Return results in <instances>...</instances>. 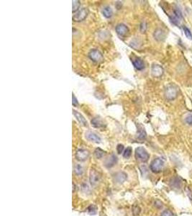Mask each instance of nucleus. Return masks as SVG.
Wrapping results in <instances>:
<instances>
[{"instance_id": "f257e3e1", "label": "nucleus", "mask_w": 192, "mask_h": 216, "mask_svg": "<svg viewBox=\"0 0 192 216\" xmlns=\"http://www.w3.org/2000/svg\"><path fill=\"white\" fill-rule=\"evenodd\" d=\"M163 166H164V161L163 159L161 158H156L151 162L150 168L153 173H159L162 171Z\"/></svg>"}, {"instance_id": "f03ea898", "label": "nucleus", "mask_w": 192, "mask_h": 216, "mask_svg": "<svg viewBox=\"0 0 192 216\" xmlns=\"http://www.w3.org/2000/svg\"><path fill=\"white\" fill-rule=\"evenodd\" d=\"M135 158L141 162H146L150 159V155L143 147H138L135 149Z\"/></svg>"}, {"instance_id": "7ed1b4c3", "label": "nucleus", "mask_w": 192, "mask_h": 216, "mask_svg": "<svg viewBox=\"0 0 192 216\" xmlns=\"http://www.w3.org/2000/svg\"><path fill=\"white\" fill-rule=\"evenodd\" d=\"M89 11L87 8H82L78 12L75 13V15L73 16V20L74 22H81V21L84 20L88 16Z\"/></svg>"}, {"instance_id": "20e7f679", "label": "nucleus", "mask_w": 192, "mask_h": 216, "mask_svg": "<svg viewBox=\"0 0 192 216\" xmlns=\"http://www.w3.org/2000/svg\"><path fill=\"white\" fill-rule=\"evenodd\" d=\"M178 91L173 85H169L165 90V96L169 100H173L177 97Z\"/></svg>"}, {"instance_id": "39448f33", "label": "nucleus", "mask_w": 192, "mask_h": 216, "mask_svg": "<svg viewBox=\"0 0 192 216\" xmlns=\"http://www.w3.org/2000/svg\"><path fill=\"white\" fill-rule=\"evenodd\" d=\"M100 181L99 174L94 169H91L89 174V182L94 187L97 186Z\"/></svg>"}, {"instance_id": "423d86ee", "label": "nucleus", "mask_w": 192, "mask_h": 216, "mask_svg": "<svg viewBox=\"0 0 192 216\" xmlns=\"http://www.w3.org/2000/svg\"><path fill=\"white\" fill-rule=\"evenodd\" d=\"M75 156H76V160L79 161H84L89 156V152L85 149H79L76 152Z\"/></svg>"}, {"instance_id": "0eeeda50", "label": "nucleus", "mask_w": 192, "mask_h": 216, "mask_svg": "<svg viewBox=\"0 0 192 216\" xmlns=\"http://www.w3.org/2000/svg\"><path fill=\"white\" fill-rule=\"evenodd\" d=\"M89 57L94 62H100L103 60V56L101 52L97 49H93L89 53Z\"/></svg>"}, {"instance_id": "6e6552de", "label": "nucleus", "mask_w": 192, "mask_h": 216, "mask_svg": "<svg viewBox=\"0 0 192 216\" xmlns=\"http://www.w3.org/2000/svg\"><path fill=\"white\" fill-rule=\"evenodd\" d=\"M115 30H116L117 33L121 36V37H124L125 35H127V34L129 32V28H128L126 25L123 23L119 24V25H117L116 28H115Z\"/></svg>"}, {"instance_id": "1a4fd4ad", "label": "nucleus", "mask_w": 192, "mask_h": 216, "mask_svg": "<svg viewBox=\"0 0 192 216\" xmlns=\"http://www.w3.org/2000/svg\"><path fill=\"white\" fill-rule=\"evenodd\" d=\"M117 157L115 155L112 154L111 155V156H108V157L105 159V161H104V164L107 168H111L117 163Z\"/></svg>"}, {"instance_id": "9d476101", "label": "nucleus", "mask_w": 192, "mask_h": 216, "mask_svg": "<svg viewBox=\"0 0 192 216\" xmlns=\"http://www.w3.org/2000/svg\"><path fill=\"white\" fill-rule=\"evenodd\" d=\"M151 74L154 77L158 78L160 77L163 74V69L160 65L154 64L152 65V69H151Z\"/></svg>"}, {"instance_id": "9b49d317", "label": "nucleus", "mask_w": 192, "mask_h": 216, "mask_svg": "<svg viewBox=\"0 0 192 216\" xmlns=\"http://www.w3.org/2000/svg\"><path fill=\"white\" fill-rule=\"evenodd\" d=\"M86 138L87 140L91 141V142L96 143H99L101 142V138L97 134L94 133L93 132H87L86 133Z\"/></svg>"}, {"instance_id": "f8f14e48", "label": "nucleus", "mask_w": 192, "mask_h": 216, "mask_svg": "<svg viewBox=\"0 0 192 216\" xmlns=\"http://www.w3.org/2000/svg\"><path fill=\"white\" fill-rule=\"evenodd\" d=\"M127 179H128V175L123 172H118L115 175V181H116L117 183H119V184L124 183L126 181Z\"/></svg>"}, {"instance_id": "ddd939ff", "label": "nucleus", "mask_w": 192, "mask_h": 216, "mask_svg": "<svg viewBox=\"0 0 192 216\" xmlns=\"http://www.w3.org/2000/svg\"><path fill=\"white\" fill-rule=\"evenodd\" d=\"M153 36H154L156 40L161 41V40H164L165 38H166V32H165L163 30L157 29L155 30Z\"/></svg>"}, {"instance_id": "4468645a", "label": "nucleus", "mask_w": 192, "mask_h": 216, "mask_svg": "<svg viewBox=\"0 0 192 216\" xmlns=\"http://www.w3.org/2000/svg\"><path fill=\"white\" fill-rule=\"evenodd\" d=\"M73 115L76 117V118L77 119V120L80 122V124H81L84 126H88V122H87V120L84 118V117L81 115L80 112H77V111L73 110Z\"/></svg>"}, {"instance_id": "2eb2a0df", "label": "nucleus", "mask_w": 192, "mask_h": 216, "mask_svg": "<svg viewBox=\"0 0 192 216\" xmlns=\"http://www.w3.org/2000/svg\"><path fill=\"white\" fill-rule=\"evenodd\" d=\"M91 125L97 128H101L104 127V122L100 118H94L91 121Z\"/></svg>"}, {"instance_id": "dca6fc26", "label": "nucleus", "mask_w": 192, "mask_h": 216, "mask_svg": "<svg viewBox=\"0 0 192 216\" xmlns=\"http://www.w3.org/2000/svg\"><path fill=\"white\" fill-rule=\"evenodd\" d=\"M132 63H133L134 66L138 70H142L145 68V63H144L143 61L140 59V58H136V59H133L132 60Z\"/></svg>"}, {"instance_id": "f3484780", "label": "nucleus", "mask_w": 192, "mask_h": 216, "mask_svg": "<svg viewBox=\"0 0 192 216\" xmlns=\"http://www.w3.org/2000/svg\"><path fill=\"white\" fill-rule=\"evenodd\" d=\"M102 15L104 17L110 18L113 15V11L110 7H105L102 9Z\"/></svg>"}, {"instance_id": "a211bd4d", "label": "nucleus", "mask_w": 192, "mask_h": 216, "mask_svg": "<svg viewBox=\"0 0 192 216\" xmlns=\"http://www.w3.org/2000/svg\"><path fill=\"white\" fill-rule=\"evenodd\" d=\"M74 172L77 176H81L84 173V167L81 164L75 165Z\"/></svg>"}, {"instance_id": "6ab92c4d", "label": "nucleus", "mask_w": 192, "mask_h": 216, "mask_svg": "<svg viewBox=\"0 0 192 216\" xmlns=\"http://www.w3.org/2000/svg\"><path fill=\"white\" fill-rule=\"evenodd\" d=\"M104 153H105V152H104V151L101 150V149H99V148H97V149H96L95 151H94V156H95L96 159H101V158L104 156Z\"/></svg>"}, {"instance_id": "aec40b11", "label": "nucleus", "mask_w": 192, "mask_h": 216, "mask_svg": "<svg viewBox=\"0 0 192 216\" xmlns=\"http://www.w3.org/2000/svg\"><path fill=\"white\" fill-rule=\"evenodd\" d=\"M132 153V148L129 146V147L127 148V149L125 150V151H124L123 157L125 158V159H128V158H130L131 156Z\"/></svg>"}, {"instance_id": "412c9836", "label": "nucleus", "mask_w": 192, "mask_h": 216, "mask_svg": "<svg viewBox=\"0 0 192 216\" xmlns=\"http://www.w3.org/2000/svg\"><path fill=\"white\" fill-rule=\"evenodd\" d=\"M183 31H184V34L185 35H186V37L188 39H189V40H192V33L191 32L190 30L185 26L183 27Z\"/></svg>"}, {"instance_id": "4be33fe9", "label": "nucleus", "mask_w": 192, "mask_h": 216, "mask_svg": "<svg viewBox=\"0 0 192 216\" xmlns=\"http://www.w3.org/2000/svg\"><path fill=\"white\" fill-rule=\"evenodd\" d=\"M73 9H72V11H73V12H78V9H79L80 6H81V3H80L79 1H73Z\"/></svg>"}, {"instance_id": "5701e85b", "label": "nucleus", "mask_w": 192, "mask_h": 216, "mask_svg": "<svg viewBox=\"0 0 192 216\" xmlns=\"http://www.w3.org/2000/svg\"><path fill=\"white\" fill-rule=\"evenodd\" d=\"M138 137V138L140 140H144L145 138H146V133H145V129H144V128H142V129L139 131Z\"/></svg>"}, {"instance_id": "b1692460", "label": "nucleus", "mask_w": 192, "mask_h": 216, "mask_svg": "<svg viewBox=\"0 0 192 216\" xmlns=\"http://www.w3.org/2000/svg\"><path fill=\"white\" fill-rule=\"evenodd\" d=\"M81 190H82L83 192H84V193H87V192H89V187L88 184H85V183H83L81 185Z\"/></svg>"}, {"instance_id": "393cba45", "label": "nucleus", "mask_w": 192, "mask_h": 216, "mask_svg": "<svg viewBox=\"0 0 192 216\" xmlns=\"http://www.w3.org/2000/svg\"><path fill=\"white\" fill-rule=\"evenodd\" d=\"M160 216H173V213L171 210H166L161 213Z\"/></svg>"}, {"instance_id": "a878e982", "label": "nucleus", "mask_w": 192, "mask_h": 216, "mask_svg": "<svg viewBox=\"0 0 192 216\" xmlns=\"http://www.w3.org/2000/svg\"><path fill=\"white\" fill-rule=\"evenodd\" d=\"M123 150H124V146L122 145V144H119V145H117V153H119V154L122 153V151H123Z\"/></svg>"}, {"instance_id": "bb28decb", "label": "nucleus", "mask_w": 192, "mask_h": 216, "mask_svg": "<svg viewBox=\"0 0 192 216\" xmlns=\"http://www.w3.org/2000/svg\"><path fill=\"white\" fill-rule=\"evenodd\" d=\"M186 123L189 124V125H192V114L189 115L187 117H186Z\"/></svg>"}, {"instance_id": "cd10ccee", "label": "nucleus", "mask_w": 192, "mask_h": 216, "mask_svg": "<svg viewBox=\"0 0 192 216\" xmlns=\"http://www.w3.org/2000/svg\"><path fill=\"white\" fill-rule=\"evenodd\" d=\"M146 23L145 22H142L140 25V31L142 32H145V30H146Z\"/></svg>"}, {"instance_id": "c85d7f7f", "label": "nucleus", "mask_w": 192, "mask_h": 216, "mask_svg": "<svg viewBox=\"0 0 192 216\" xmlns=\"http://www.w3.org/2000/svg\"><path fill=\"white\" fill-rule=\"evenodd\" d=\"M72 99H73V102H72V103H73V106H77L78 105V101H77V100H76V97H75L74 95L73 94V96H72Z\"/></svg>"}]
</instances>
